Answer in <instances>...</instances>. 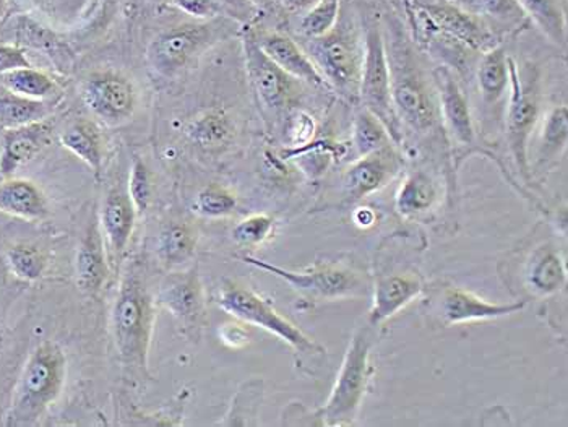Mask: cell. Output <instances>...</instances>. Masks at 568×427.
Instances as JSON below:
<instances>
[{"mask_svg": "<svg viewBox=\"0 0 568 427\" xmlns=\"http://www.w3.org/2000/svg\"><path fill=\"white\" fill-rule=\"evenodd\" d=\"M156 301L139 257L129 262L111 309V334L122 367L133 380H149Z\"/></svg>", "mask_w": 568, "mask_h": 427, "instance_id": "cell-1", "label": "cell"}, {"mask_svg": "<svg viewBox=\"0 0 568 427\" xmlns=\"http://www.w3.org/2000/svg\"><path fill=\"white\" fill-rule=\"evenodd\" d=\"M67 358L54 339H44L28 356L13 388L7 426H31L51 408L64 390Z\"/></svg>", "mask_w": 568, "mask_h": 427, "instance_id": "cell-2", "label": "cell"}, {"mask_svg": "<svg viewBox=\"0 0 568 427\" xmlns=\"http://www.w3.org/2000/svg\"><path fill=\"white\" fill-rule=\"evenodd\" d=\"M388 65L392 75V100L399 124L408 125L419 134L436 128L440 113L436 87L419 69L412 49L402 40H394L387 45Z\"/></svg>", "mask_w": 568, "mask_h": 427, "instance_id": "cell-3", "label": "cell"}, {"mask_svg": "<svg viewBox=\"0 0 568 427\" xmlns=\"http://www.w3.org/2000/svg\"><path fill=\"white\" fill-rule=\"evenodd\" d=\"M374 328L363 327L351 338L336 383L327 404L315 413L318 426L338 427L356 425L361 405L366 397L372 376L371 352Z\"/></svg>", "mask_w": 568, "mask_h": 427, "instance_id": "cell-4", "label": "cell"}, {"mask_svg": "<svg viewBox=\"0 0 568 427\" xmlns=\"http://www.w3.org/2000/svg\"><path fill=\"white\" fill-rule=\"evenodd\" d=\"M304 51L324 77L329 89L349 101L359 98L361 72H363L364 41L345 16L324 37L307 40Z\"/></svg>", "mask_w": 568, "mask_h": 427, "instance_id": "cell-5", "label": "cell"}, {"mask_svg": "<svg viewBox=\"0 0 568 427\" xmlns=\"http://www.w3.org/2000/svg\"><path fill=\"white\" fill-rule=\"evenodd\" d=\"M216 304L224 313L233 315L234 318L244 325L262 328L268 334L275 335L287 346L301 355H324L325 349L318 343L307 337L303 331L293 322L283 317L278 311L273 307L270 301L255 293L248 286L241 283L226 279L220 288Z\"/></svg>", "mask_w": 568, "mask_h": 427, "instance_id": "cell-6", "label": "cell"}, {"mask_svg": "<svg viewBox=\"0 0 568 427\" xmlns=\"http://www.w3.org/2000/svg\"><path fill=\"white\" fill-rule=\"evenodd\" d=\"M363 108L377 115L396 146L403 140V125L396 118L392 100V75L387 58V40L377 23L371 22L364 37V61L361 72L359 98Z\"/></svg>", "mask_w": 568, "mask_h": 427, "instance_id": "cell-7", "label": "cell"}, {"mask_svg": "<svg viewBox=\"0 0 568 427\" xmlns=\"http://www.w3.org/2000/svg\"><path fill=\"white\" fill-rule=\"evenodd\" d=\"M241 261L258 271L272 273L276 278H282L294 292L315 303L357 297L366 292L367 283L363 273L346 265L317 264L306 271L297 272L287 271L252 255H242Z\"/></svg>", "mask_w": 568, "mask_h": 427, "instance_id": "cell-8", "label": "cell"}, {"mask_svg": "<svg viewBox=\"0 0 568 427\" xmlns=\"http://www.w3.org/2000/svg\"><path fill=\"white\" fill-rule=\"evenodd\" d=\"M230 22L209 19L203 22L184 23L158 34L149 45V62L160 75L174 77L195 55L215 44L226 33Z\"/></svg>", "mask_w": 568, "mask_h": 427, "instance_id": "cell-9", "label": "cell"}, {"mask_svg": "<svg viewBox=\"0 0 568 427\" xmlns=\"http://www.w3.org/2000/svg\"><path fill=\"white\" fill-rule=\"evenodd\" d=\"M508 104L505 136L520 173L529 174L528 145L539 119V94L531 72L521 73L517 62L508 58Z\"/></svg>", "mask_w": 568, "mask_h": 427, "instance_id": "cell-10", "label": "cell"}, {"mask_svg": "<svg viewBox=\"0 0 568 427\" xmlns=\"http://www.w3.org/2000/svg\"><path fill=\"white\" fill-rule=\"evenodd\" d=\"M154 301L173 315L185 338L191 342L202 338L206 325V299L197 267L164 276Z\"/></svg>", "mask_w": 568, "mask_h": 427, "instance_id": "cell-11", "label": "cell"}, {"mask_svg": "<svg viewBox=\"0 0 568 427\" xmlns=\"http://www.w3.org/2000/svg\"><path fill=\"white\" fill-rule=\"evenodd\" d=\"M245 69L258 103L268 114H286L297 100L300 80L287 75L258 48L254 31H244Z\"/></svg>", "mask_w": 568, "mask_h": 427, "instance_id": "cell-12", "label": "cell"}, {"mask_svg": "<svg viewBox=\"0 0 568 427\" xmlns=\"http://www.w3.org/2000/svg\"><path fill=\"white\" fill-rule=\"evenodd\" d=\"M91 113L108 125H121L135 113L136 93L131 80L118 72L91 73L83 85Z\"/></svg>", "mask_w": 568, "mask_h": 427, "instance_id": "cell-13", "label": "cell"}, {"mask_svg": "<svg viewBox=\"0 0 568 427\" xmlns=\"http://www.w3.org/2000/svg\"><path fill=\"white\" fill-rule=\"evenodd\" d=\"M415 6L430 27L448 37L457 38L458 41L469 45L479 54L500 44L496 33L490 30L489 24L484 22L483 17L466 12L454 3L437 0V2L429 3L415 2Z\"/></svg>", "mask_w": 568, "mask_h": 427, "instance_id": "cell-14", "label": "cell"}, {"mask_svg": "<svg viewBox=\"0 0 568 427\" xmlns=\"http://www.w3.org/2000/svg\"><path fill=\"white\" fill-rule=\"evenodd\" d=\"M403 164L405 160L396 150L395 143L371 155L356 157L343 176L346 197L356 202L381 191L395 180L396 174L403 170Z\"/></svg>", "mask_w": 568, "mask_h": 427, "instance_id": "cell-15", "label": "cell"}, {"mask_svg": "<svg viewBox=\"0 0 568 427\" xmlns=\"http://www.w3.org/2000/svg\"><path fill=\"white\" fill-rule=\"evenodd\" d=\"M433 82L437 91L438 113L444 121L448 135L463 146L475 142V124L468 96L458 82L454 70L438 65L433 72Z\"/></svg>", "mask_w": 568, "mask_h": 427, "instance_id": "cell-16", "label": "cell"}, {"mask_svg": "<svg viewBox=\"0 0 568 427\" xmlns=\"http://www.w3.org/2000/svg\"><path fill=\"white\" fill-rule=\"evenodd\" d=\"M525 301L517 303L494 304L481 299L466 289L445 288L437 297L436 314L444 327L466 324V322L493 321L525 309Z\"/></svg>", "mask_w": 568, "mask_h": 427, "instance_id": "cell-17", "label": "cell"}, {"mask_svg": "<svg viewBox=\"0 0 568 427\" xmlns=\"http://www.w3.org/2000/svg\"><path fill=\"white\" fill-rule=\"evenodd\" d=\"M52 142V125L48 121L33 122L17 129H6L0 140V176L12 177L27 166Z\"/></svg>", "mask_w": 568, "mask_h": 427, "instance_id": "cell-18", "label": "cell"}, {"mask_svg": "<svg viewBox=\"0 0 568 427\" xmlns=\"http://www.w3.org/2000/svg\"><path fill=\"white\" fill-rule=\"evenodd\" d=\"M75 282L80 292L94 297L110 279L111 268L104 248V234L97 220H91L75 254Z\"/></svg>", "mask_w": 568, "mask_h": 427, "instance_id": "cell-19", "label": "cell"}, {"mask_svg": "<svg viewBox=\"0 0 568 427\" xmlns=\"http://www.w3.org/2000/svg\"><path fill=\"white\" fill-rule=\"evenodd\" d=\"M423 292V278L416 273H394V275L381 276L374 285L369 327L377 328L399 311L405 309Z\"/></svg>", "mask_w": 568, "mask_h": 427, "instance_id": "cell-20", "label": "cell"}, {"mask_svg": "<svg viewBox=\"0 0 568 427\" xmlns=\"http://www.w3.org/2000/svg\"><path fill=\"white\" fill-rule=\"evenodd\" d=\"M255 40H257L258 48L265 52L266 58L272 59L287 75L300 80V82H306L308 85L329 89L307 52L286 34L270 31V33L258 34V37L255 34Z\"/></svg>", "mask_w": 568, "mask_h": 427, "instance_id": "cell-21", "label": "cell"}, {"mask_svg": "<svg viewBox=\"0 0 568 427\" xmlns=\"http://www.w3.org/2000/svg\"><path fill=\"white\" fill-rule=\"evenodd\" d=\"M136 216L139 212L133 206L128 191L114 187L108 192L101 206L100 226L115 261H121L122 255L128 251L133 230H135Z\"/></svg>", "mask_w": 568, "mask_h": 427, "instance_id": "cell-22", "label": "cell"}, {"mask_svg": "<svg viewBox=\"0 0 568 427\" xmlns=\"http://www.w3.org/2000/svg\"><path fill=\"white\" fill-rule=\"evenodd\" d=\"M0 213L24 222H41L49 215V206L34 182L9 177L0 182Z\"/></svg>", "mask_w": 568, "mask_h": 427, "instance_id": "cell-23", "label": "cell"}, {"mask_svg": "<svg viewBox=\"0 0 568 427\" xmlns=\"http://www.w3.org/2000/svg\"><path fill=\"white\" fill-rule=\"evenodd\" d=\"M199 233L185 222H170L158 236V257L168 268H178L194 258Z\"/></svg>", "mask_w": 568, "mask_h": 427, "instance_id": "cell-24", "label": "cell"}, {"mask_svg": "<svg viewBox=\"0 0 568 427\" xmlns=\"http://www.w3.org/2000/svg\"><path fill=\"white\" fill-rule=\"evenodd\" d=\"M529 288L539 296L559 293L567 285V267L556 248H539L526 272Z\"/></svg>", "mask_w": 568, "mask_h": 427, "instance_id": "cell-25", "label": "cell"}, {"mask_svg": "<svg viewBox=\"0 0 568 427\" xmlns=\"http://www.w3.org/2000/svg\"><path fill=\"white\" fill-rule=\"evenodd\" d=\"M508 55L503 43L483 52L478 62L479 93L487 106L499 103L508 90Z\"/></svg>", "mask_w": 568, "mask_h": 427, "instance_id": "cell-26", "label": "cell"}, {"mask_svg": "<svg viewBox=\"0 0 568 427\" xmlns=\"http://www.w3.org/2000/svg\"><path fill=\"white\" fill-rule=\"evenodd\" d=\"M61 143L72 155L82 160L94 174L101 173L103 170V139H101L97 124L91 121L73 122L62 132Z\"/></svg>", "mask_w": 568, "mask_h": 427, "instance_id": "cell-27", "label": "cell"}, {"mask_svg": "<svg viewBox=\"0 0 568 427\" xmlns=\"http://www.w3.org/2000/svg\"><path fill=\"white\" fill-rule=\"evenodd\" d=\"M526 19L556 45L567 43V19L562 0H517Z\"/></svg>", "mask_w": 568, "mask_h": 427, "instance_id": "cell-28", "label": "cell"}, {"mask_svg": "<svg viewBox=\"0 0 568 427\" xmlns=\"http://www.w3.org/2000/svg\"><path fill=\"white\" fill-rule=\"evenodd\" d=\"M437 199V185L433 177L424 171H415L403 181L396 194V209L405 216L420 215L429 212Z\"/></svg>", "mask_w": 568, "mask_h": 427, "instance_id": "cell-29", "label": "cell"}, {"mask_svg": "<svg viewBox=\"0 0 568 427\" xmlns=\"http://www.w3.org/2000/svg\"><path fill=\"white\" fill-rule=\"evenodd\" d=\"M187 135L203 149H221L233 139V121L223 110L205 111L189 124Z\"/></svg>", "mask_w": 568, "mask_h": 427, "instance_id": "cell-30", "label": "cell"}, {"mask_svg": "<svg viewBox=\"0 0 568 427\" xmlns=\"http://www.w3.org/2000/svg\"><path fill=\"white\" fill-rule=\"evenodd\" d=\"M390 134L384 122L367 111L366 108H361L354 115L353 132H351V145H353L354 153L357 157L371 155L377 150L385 149L392 145Z\"/></svg>", "mask_w": 568, "mask_h": 427, "instance_id": "cell-31", "label": "cell"}, {"mask_svg": "<svg viewBox=\"0 0 568 427\" xmlns=\"http://www.w3.org/2000/svg\"><path fill=\"white\" fill-rule=\"evenodd\" d=\"M48 114V101L30 100L9 90L0 93V125L3 129H17L45 121Z\"/></svg>", "mask_w": 568, "mask_h": 427, "instance_id": "cell-32", "label": "cell"}, {"mask_svg": "<svg viewBox=\"0 0 568 427\" xmlns=\"http://www.w3.org/2000/svg\"><path fill=\"white\" fill-rule=\"evenodd\" d=\"M3 89L30 98V100L48 101L58 94V85L48 73L34 68L13 70L0 75Z\"/></svg>", "mask_w": 568, "mask_h": 427, "instance_id": "cell-33", "label": "cell"}, {"mask_svg": "<svg viewBox=\"0 0 568 427\" xmlns=\"http://www.w3.org/2000/svg\"><path fill=\"white\" fill-rule=\"evenodd\" d=\"M568 139L567 106H556L545 115L541 134H539L538 161L554 160L566 150Z\"/></svg>", "mask_w": 568, "mask_h": 427, "instance_id": "cell-34", "label": "cell"}, {"mask_svg": "<svg viewBox=\"0 0 568 427\" xmlns=\"http://www.w3.org/2000/svg\"><path fill=\"white\" fill-rule=\"evenodd\" d=\"M263 400L262 380H248L240 388L230 411L220 426H255L258 425V413Z\"/></svg>", "mask_w": 568, "mask_h": 427, "instance_id": "cell-35", "label": "cell"}, {"mask_svg": "<svg viewBox=\"0 0 568 427\" xmlns=\"http://www.w3.org/2000/svg\"><path fill=\"white\" fill-rule=\"evenodd\" d=\"M7 265L17 278L37 282L48 271V257L33 244H17L7 251Z\"/></svg>", "mask_w": 568, "mask_h": 427, "instance_id": "cell-36", "label": "cell"}, {"mask_svg": "<svg viewBox=\"0 0 568 427\" xmlns=\"http://www.w3.org/2000/svg\"><path fill=\"white\" fill-rule=\"evenodd\" d=\"M342 16V0H321L301 19V33L306 40L324 37L338 23Z\"/></svg>", "mask_w": 568, "mask_h": 427, "instance_id": "cell-37", "label": "cell"}, {"mask_svg": "<svg viewBox=\"0 0 568 427\" xmlns=\"http://www.w3.org/2000/svg\"><path fill=\"white\" fill-rule=\"evenodd\" d=\"M236 206V195L219 184L206 185L195 199V210L205 218H224L233 215Z\"/></svg>", "mask_w": 568, "mask_h": 427, "instance_id": "cell-38", "label": "cell"}, {"mask_svg": "<svg viewBox=\"0 0 568 427\" xmlns=\"http://www.w3.org/2000/svg\"><path fill=\"white\" fill-rule=\"evenodd\" d=\"M275 230V220L268 215H251L233 227L234 243L241 247L261 246Z\"/></svg>", "mask_w": 568, "mask_h": 427, "instance_id": "cell-39", "label": "cell"}, {"mask_svg": "<svg viewBox=\"0 0 568 427\" xmlns=\"http://www.w3.org/2000/svg\"><path fill=\"white\" fill-rule=\"evenodd\" d=\"M128 194L139 215L145 213L152 205V174H150L149 166L139 157L133 161L131 174H129Z\"/></svg>", "mask_w": 568, "mask_h": 427, "instance_id": "cell-40", "label": "cell"}, {"mask_svg": "<svg viewBox=\"0 0 568 427\" xmlns=\"http://www.w3.org/2000/svg\"><path fill=\"white\" fill-rule=\"evenodd\" d=\"M481 17H489L496 23L521 24L526 19L517 0H479Z\"/></svg>", "mask_w": 568, "mask_h": 427, "instance_id": "cell-41", "label": "cell"}, {"mask_svg": "<svg viewBox=\"0 0 568 427\" xmlns=\"http://www.w3.org/2000/svg\"><path fill=\"white\" fill-rule=\"evenodd\" d=\"M287 136H290L291 149L307 145L314 136L315 124L314 119L306 113H297L291 118L290 128H287Z\"/></svg>", "mask_w": 568, "mask_h": 427, "instance_id": "cell-42", "label": "cell"}, {"mask_svg": "<svg viewBox=\"0 0 568 427\" xmlns=\"http://www.w3.org/2000/svg\"><path fill=\"white\" fill-rule=\"evenodd\" d=\"M213 2L219 6L221 13L242 23L251 22L258 10L252 0H213Z\"/></svg>", "mask_w": 568, "mask_h": 427, "instance_id": "cell-43", "label": "cell"}, {"mask_svg": "<svg viewBox=\"0 0 568 427\" xmlns=\"http://www.w3.org/2000/svg\"><path fill=\"white\" fill-rule=\"evenodd\" d=\"M27 68H33V65L22 48L16 44H0V75Z\"/></svg>", "mask_w": 568, "mask_h": 427, "instance_id": "cell-44", "label": "cell"}, {"mask_svg": "<svg viewBox=\"0 0 568 427\" xmlns=\"http://www.w3.org/2000/svg\"><path fill=\"white\" fill-rule=\"evenodd\" d=\"M173 3L195 19L209 20L221 16L219 6L213 0H173Z\"/></svg>", "mask_w": 568, "mask_h": 427, "instance_id": "cell-45", "label": "cell"}, {"mask_svg": "<svg viewBox=\"0 0 568 427\" xmlns=\"http://www.w3.org/2000/svg\"><path fill=\"white\" fill-rule=\"evenodd\" d=\"M220 338L230 348H242L248 343L247 331H245L244 325L240 324L223 325L220 328Z\"/></svg>", "mask_w": 568, "mask_h": 427, "instance_id": "cell-46", "label": "cell"}, {"mask_svg": "<svg viewBox=\"0 0 568 427\" xmlns=\"http://www.w3.org/2000/svg\"><path fill=\"white\" fill-rule=\"evenodd\" d=\"M317 2H321V0H282L283 7L287 12L301 13V16H304Z\"/></svg>", "mask_w": 568, "mask_h": 427, "instance_id": "cell-47", "label": "cell"}, {"mask_svg": "<svg viewBox=\"0 0 568 427\" xmlns=\"http://www.w3.org/2000/svg\"><path fill=\"white\" fill-rule=\"evenodd\" d=\"M445 2L454 3V6L466 10V12H471L475 13V16L481 17V10H479V0H445Z\"/></svg>", "mask_w": 568, "mask_h": 427, "instance_id": "cell-48", "label": "cell"}, {"mask_svg": "<svg viewBox=\"0 0 568 427\" xmlns=\"http://www.w3.org/2000/svg\"><path fill=\"white\" fill-rule=\"evenodd\" d=\"M252 2L255 3V7H257V9H261V7L268 6V3L272 2V0H252Z\"/></svg>", "mask_w": 568, "mask_h": 427, "instance_id": "cell-49", "label": "cell"}, {"mask_svg": "<svg viewBox=\"0 0 568 427\" xmlns=\"http://www.w3.org/2000/svg\"><path fill=\"white\" fill-rule=\"evenodd\" d=\"M7 0H0V19H2L3 12H6Z\"/></svg>", "mask_w": 568, "mask_h": 427, "instance_id": "cell-50", "label": "cell"}]
</instances>
